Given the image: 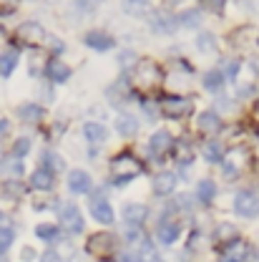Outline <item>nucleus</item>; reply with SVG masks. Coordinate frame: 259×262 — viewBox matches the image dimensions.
Wrapping results in <instances>:
<instances>
[{"label": "nucleus", "instance_id": "nucleus-35", "mask_svg": "<svg viewBox=\"0 0 259 262\" xmlns=\"http://www.w3.org/2000/svg\"><path fill=\"white\" fill-rule=\"evenodd\" d=\"M28 151H31V139H28V136L15 139V144H13V157H15V159H23Z\"/></svg>", "mask_w": 259, "mask_h": 262}, {"label": "nucleus", "instance_id": "nucleus-13", "mask_svg": "<svg viewBox=\"0 0 259 262\" xmlns=\"http://www.w3.org/2000/svg\"><path fill=\"white\" fill-rule=\"evenodd\" d=\"M176 189V174L174 171H159L154 177V194L166 196V194H174Z\"/></svg>", "mask_w": 259, "mask_h": 262}, {"label": "nucleus", "instance_id": "nucleus-22", "mask_svg": "<svg viewBox=\"0 0 259 262\" xmlns=\"http://www.w3.org/2000/svg\"><path fill=\"white\" fill-rule=\"evenodd\" d=\"M116 131L121 136H133L138 131V121L133 119V114H119L116 116Z\"/></svg>", "mask_w": 259, "mask_h": 262}, {"label": "nucleus", "instance_id": "nucleus-16", "mask_svg": "<svg viewBox=\"0 0 259 262\" xmlns=\"http://www.w3.org/2000/svg\"><path fill=\"white\" fill-rule=\"evenodd\" d=\"M222 162H224V174L227 177H237L242 171V164L247 162V151L244 149H234L227 159H222Z\"/></svg>", "mask_w": 259, "mask_h": 262}, {"label": "nucleus", "instance_id": "nucleus-10", "mask_svg": "<svg viewBox=\"0 0 259 262\" xmlns=\"http://www.w3.org/2000/svg\"><path fill=\"white\" fill-rule=\"evenodd\" d=\"M68 189L73 194H88L91 192V177L83 169H73L68 174Z\"/></svg>", "mask_w": 259, "mask_h": 262}, {"label": "nucleus", "instance_id": "nucleus-33", "mask_svg": "<svg viewBox=\"0 0 259 262\" xmlns=\"http://www.w3.org/2000/svg\"><path fill=\"white\" fill-rule=\"evenodd\" d=\"M179 23H181L184 28H196V26L201 23V13H199V10H186V13L179 15Z\"/></svg>", "mask_w": 259, "mask_h": 262}, {"label": "nucleus", "instance_id": "nucleus-9", "mask_svg": "<svg viewBox=\"0 0 259 262\" xmlns=\"http://www.w3.org/2000/svg\"><path fill=\"white\" fill-rule=\"evenodd\" d=\"M88 252H91V255H101V257L111 255V252H113V237H111L108 232L93 234V237L88 239Z\"/></svg>", "mask_w": 259, "mask_h": 262}, {"label": "nucleus", "instance_id": "nucleus-26", "mask_svg": "<svg viewBox=\"0 0 259 262\" xmlns=\"http://www.w3.org/2000/svg\"><path fill=\"white\" fill-rule=\"evenodd\" d=\"M247 252H249V247L242 239H231L227 245V260H231V262H242L247 257Z\"/></svg>", "mask_w": 259, "mask_h": 262}, {"label": "nucleus", "instance_id": "nucleus-14", "mask_svg": "<svg viewBox=\"0 0 259 262\" xmlns=\"http://www.w3.org/2000/svg\"><path fill=\"white\" fill-rule=\"evenodd\" d=\"M151 28L156 33H174L176 18H174L171 13H166V10H156V13L151 15Z\"/></svg>", "mask_w": 259, "mask_h": 262}, {"label": "nucleus", "instance_id": "nucleus-51", "mask_svg": "<svg viewBox=\"0 0 259 262\" xmlns=\"http://www.w3.org/2000/svg\"><path fill=\"white\" fill-rule=\"evenodd\" d=\"M224 262H231V260H224Z\"/></svg>", "mask_w": 259, "mask_h": 262}, {"label": "nucleus", "instance_id": "nucleus-43", "mask_svg": "<svg viewBox=\"0 0 259 262\" xmlns=\"http://www.w3.org/2000/svg\"><path fill=\"white\" fill-rule=\"evenodd\" d=\"M144 111H146L149 116H156V111H159V108H156V103H149V101H144Z\"/></svg>", "mask_w": 259, "mask_h": 262}, {"label": "nucleus", "instance_id": "nucleus-25", "mask_svg": "<svg viewBox=\"0 0 259 262\" xmlns=\"http://www.w3.org/2000/svg\"><path fill=\"white\" fill-rule=\"evenodd\" d=\"M18 116H20L23 121H28V124H35V121L43 119V108H40L38 103H20V106H18Z\"/></svg>", "mask_w": 259, "mask_h": 262}, {"label": "nucleus", "instance_id": "nucleus-37", "mask_svg": "<svg viewBox=\"0 0 259 262\" xmlns=\"http://www.w3.org/2000/svg\"><path fill=\"white\" fill-rule=\"evenodd\" d=\"M3 194L5 196H15V199H18V196L23 194V187H20L18 182H10V179H8V182L3 184Z\"/></svg>", "mask_w": 259, "mask_h": 262}, {"label": "nucleus", "instance_id": "nucleus-24", "mask_svg": "<svg viewBox=\"0 0 259 262\" xmlns=\"http://www.w3.org/2000/svg\"><path fill=\"white\" fill-rule=\"evenodd\" d=\"M83 136L91 141V144H101V141H106L108 139V131L103 124H93V121H88V124H83Z\"/></svg>", "mask_w": 259, "mask_h": 262}, {"label": "nucleus", "instance_id": "nucleus-3", "mask_svg": "<svg viewBox=\"0 0 259 262\" xmlns=\"http://www.w3.org/2000/svg\"><path fill=\"white\" fill-rule=\"evenodd\" d=\"M234 212H237L239 217H247V220L257 217L259 214V196L254 194V192H249V189L239 192V194L234 196Z\"/></svg>", "mask_w": 259, "mask_h": 262}, {"label": "nucleus", "instance_id": "nucleus-11", "mask_svg": "<svg viewBox=\"0 0 259 262\" xmlns=\"http://www.w3.org/2000/svg\"><path fill=\"white\" fill-rule=\"evenodd\" d=\"M146 217H149V209H146L144 204H138V202L124 204V220H126L129 227H141Z\"/></svg>", "mask_w": 259, "mask_h": 262}, {"label": "nucleus", "instance_id": "nucleus-42", "mask_svg": "<svg viewBox=\"0 0 259 262\" xmlns=\"http://www.w3.org/2000/svg\"><path fill=\"white\" fill-rule=\"evenodd\" d=\"M8 171H10L13 177H18V174L23 171V164H20V159H13V162H10V166H8Z\"/></svg>", "mask_w": 259, "mask_h": 262}, {"label": "nucleus", "instance_id": "nucleus-20", "mask_svg": "<svg viewBox=\"0 0 259 262\" xmlns=\"http://www.w3.org/2000/svg\"><path fill=\"white\" fill-rule=\"evenodd\" d=\"M31 187L33 189H38V192H48V189H53V174L48 171V169H35L31 174Z\"/></svg>", "mask_w": 259, "mask_h": 262}, {"label": "nucleus", "instance_id": "nucleus-28", "mask_svg": "<svg viewBox=\"0 0 259 262\" xmlns=\"http://www.w3.org/2000/svg\"><path fill=\"white\" fill-rule=\"evenodd\" d=\"M204 159L206 162H222L224 159V149H222V144L219 141H206L204 144Z\"/></svg>", "mask_w": 259, "mask_h": 262}, {"label": "nucleus", "instance_id": "nucleus-18", "mask_svg": "<svg viewBox=\"0 0 259 262\" xmlns=\"http://www.w3.org/2000/svg\"><path fill=\"white\" fill-rule=\"evenodd\" d=\"M18 61H20V51H18V48H8V51H3V53H0V76L8 78V76L15 71Z\"/></svg>", "mask_w": 259, "mask_h": 262}, {"label": "nucleus", "instance_id": "nucleus-36", "mask_svg": "<svg viewBox=\"0 0 259 262\" xmlns=\"http://www.w3.org/2000/svg\"><path fill=\"white\" fill-rule=\"evenodd\" d=\"M13 239H15V232H13V229L10 227H0V255L13 245Z\"/></svg>", "mask_w": 259, "mask_h": 262}, {"label": "nucleus", "instance_id": "nucleus-39", "mask_svg": "<svg viewBox=\"0 0 259 262\" xmlns=\"http://www.w3.org/2000/svg\"><path fill=\"white\" fill-rule=\"evenodd\" d=\"M126 239H129V242H144L141 227H129V229H126Z\"/></svg>", "mask_w": 259, "mask_h": 262}, {"label": "nucleus", "instance_id": "nucleus-50", "mask_svg": "<svg viewBox=\"0 0 259 262\" xmlns=\"http://www.w3.org/2000/svg\"><path fill=\"white\" fill-rule=\"evenodd\" d=\"M257 43H259V35H257Z\"/></svg>", "mask_w": 259, "mask_h": 262}, {"label": "nucleus", "instance_id": "nucleus-38", "mask_svg": "<svg viewBox=\"0 0 259 262\" xmlns=\"http://www.w3.org/2000/svg\"><path fill=\"white\" fill-rule=\"evenodd\" d=\"M222 73H224V78H231V81H234V78H237V73H239V61H229L227 71H222Z\"/></svg>", "mask_w": 259, "mask_h": 262}, {"label": "nucleus", "instance_id": "nucleus-48", "mask_svg": "<svg viewBox=\"0 0 259 262\" xmlns=\"http://www.w3.org/2000/svg\"><path fill=\"white\" fill-rule=\"evenodd\" d=\"M131 3H133V5H144L146 0H126V5H131Z\"/></svg>", "mask_w": 259, "mask_h": 262}, {"label": "nucleus", "instance_id": "nucleus-19", "mask_svg": "<svg viewBox=\"0 0 259 262\" xmlns=\"http://www.w3.org/2000/svg\"><path fill=\"white\" fill-rule=\"evenodd\" d=\"M45 76H48L53 83H63V81L70 78V68L53 58V61H48V63H45Z\"/></svg>", "mask_w": 259, "mask_h": 262}, {"label": "nucleus", "instance_id": "nucleus-46", "mask_svg": "<svg viewBox=\"0 0 259 262\" xmlns=\"http://www.w3.org/2000/svg\"><path fill=\"white\" fill-rule=\"evenodd\" d=\"M249 94H252V86H249V83L239 89V96H249Z\"/></svg>", "mask_w": 259, "mask_h": 262}, {"label": "nucleus", "instance_id": "nucleus-5", "mask_svg": "<svg viewBox=\"0 0 259 262\" xmlns=\"http://www.w3.org/2000/svg\"><path fill=\"white\" fill-rule=\"evenodd\" d=\"M61 227L65 232H70V234H78V232H83V214H81V209L76 207V204H65L61 207Z\"/></svg>", "mask_w": 259, "mask_h": 262}, {"label": "nucleus", "instance_id": "nucleus-34", "mask_svg": "<svg viewBox=\"0 0 259 262\" xmlns=\"http://www.w3.org/2000/svg\"><path fill=\"white\" fill-rule=\"evenodd\" d=\"M234 237H237V229L231 227V225H219L217 232H214V239H217V242H227L229 245Z\"/></svg>", "mask_w": 259, "mask_h": 262}, {"label": "nucleus", "instance_id": "nucleus-27", "mask_svg": "<svg viewBox=\"0 0 259 262\" xmlns=\"http://www.w3.org/2000/svg\"><path fill=\"white\" fill-rule=\"evenodd\" d=\"M217 194V184L211 182V179H201L199 184H196V199L199 202H204V204H209L211 199Z\"/></svg>", "mask_w": 259, "mask_h": 262}, {"label": "nucleus", "instance_id": "nucleus-8", "mask_svg": "<svg viewBox=\"0 0 259 262\" xmlns=\"http://www.w3.org/2000/svg\"><path fill=\"white\" fill-rule=\"evenodd\" d=\"M83 40H86V46H88V48H93L96 53H106V51H111V48L116 46L113 35H108L106 31H88Z\"/></svg>", "mask_w": 259, "mask_h": 262}, {"label": "nucleus", "instance_id": "nucleus-47", "mask_svg": "<svg viewBox=\"0 0 259 262\" xmlns=\"http://www.w3.org/2000/svg\"><path fill=\"white\" fill-rule=\"evenodd\" d=\"M20 257H23V260H31V257H33V250H31V247H26V250H23V255H20Z\"/></svg>", "mask_w": 259, "mask_h": 262}, {"label": "nucleus", "instance_id": "nucleus-49", "mask_svg": "<svg viewBox=\"0 0 259 262\" xmlns=\"http://www.w3.org/2000/svg\"><path fill=\"white\" fill-rule=\"evenodd\" d=\"M0 162H3V149H0Z\"/></svg>", "mask_w": 259, "mask_h": 262}, {"label": "nucleus", "instance_id": "nucleus-23", "mask_svg": "<svg viewBox=\"0 0 259 262\" xmlns=\"http://www.w3.org/2000/svg\"><path fill=\"white\" fill-rule=\"evenodd\" d=\"M222 86H224V73H222V68H214V71H206V73H204V89H206V91L219 94Z\"/></svg>", "mask_w": 259, "mask_h": 262}, {"label": "nucleus", "instance_id": "nucleus-45", "mask_svg": "<svg viewBox=\"0 0 259 262\" xmlns=\"http://www.w3.org/2000/svg\"><path fill=\"white\" fill-rule=\"evenodd\" d=\"M10 129V124H8V119H0V136H5Z\"/></svg>", "mask_w": 259, "mask_h": 262}, {"label": "nucleus", "instance_id": "nucleus-21", "mask_svg": "<svg viewBox=\"0 0 259 262\" xmlns=\"http://www.w3.org/2000/svg\"><path fill=\"white\" fill-rule=\"evenodd\" d=\"M179 234H181V227L176 222H161L159 229H156V237H159V242H163V245H174L179 239Z\"/></svg>", "mask_w": 259, "mask_h": 262}, {"label": "nucleus", "instance_id": "nucleus-31", "mask_svg": "<svg viewBox=\"0 0 259 262\" xmlns=\"http://www.w3.org/2000/svg\"><path fill=\"white\" fill-rule=\"evenodd\" d=\"M196 46H199V51L201 53H211V51H217V38L211 35V33H199L196 35Z\"/></svg>", "mask_w": 259, "mask_h": 262}, {"label": "nucleus", "instance_id": "nucleus-29", "mask_svg": "<svg viewBox=\"0 0 259 262\" xmlns=\"http://www.w3.org/2000/svg\"><path fill=\"white\" fill-rule=\"evenodd\" d=\"M129 81H126V76H121L119 78V83H113V86H108V98L111 101H121V98H129Z\"/></svg>", "mask_w": 259, "mask_h": 262}, {"label": "nucleus", "instance_id": "nucleus-2", "mask_svg": "<svg viewBox=\"0 0 259 262\" xmlns=\"http://www.w3.org/2000/svg\"><path fill=\"white\" fill-rule=\"evenodd\" d=\"M111 171H113V182L116 184H126V182H131L133 177H138L144 171V166L131 151H121L119 157H113Z\"/></svg>", "mask_w": 259, "mask_h": 262}, {"label": "nucleus", "instance_id": "nucleus-7", "mask_svg": "<svg viewBox=\"0 0 259 262\" xmlns=\"http://www.w3.org/2000/svg\"><path fill=\"white\" fill-rule=\"evenodd\" d=\"M18 38H20L23 43H28V46H40V43L48 38V33L43 31L40 23L26 20V23H20V28H18Z\"/></svg>", "mask_w": 259, "mask_h": 262}, {"label": "nucleus", "instance_id": "nucleus-40", "mask_svg": "<svg viewBox=\"0 0 259 262\" xmlns=\"http://www.w3.org/2000/svg\"><path fill=\"white\" fill-rule=\"evenodd\" d=\"M204 5H206V8H211L214 13H224V5H227V0H204Z\"/></svg>", "mask_w": 259, "mask_h": 262}, {"label": "nucleus", "instance_id": "nucleus-17", "mask_svg": "<svg viewBox=\"0 0 259 262\" xmlns=\"http://www.w3.org/2000/svg\"><path fill=\"white\" fill-rule=\"evenodd\" d=\"M171 149H174V159H176V164L189 166V164L194 162V149H192V144H189L186 139L174 141V144H171Z\"/></svg>", "mask_w": 259, "mask_h": 262}, {"label": "nucleus", "instance_id": "nucleus-15", "mask_svg": "<svg viewBox=\"0 0 259 262\" xmlns=\"http://www.w3.org/2000/svg\"><path fill=\"white\" fill-rule=\"evenodd\" d=\"M196 124H199V131H204V134H217L222 129V119L217 111H201Z\"/></svg>", "mask_w": 259, "mask_h": 262}, {"label": "nucleus", "instance_id": "nucleus-1", "mask_svg": "<svg viewBox=\"0 0 259 262\" xmlns=\"http://www.w3.org/2000/svg\"><path fill=\"white\" fill-rule=\"evenodd\" d=\"M161 81V71L151 58H138L131 68V89L136 86L138 91H154V86Z\"/></svg>", "mask_w": 259, "mask_h": 262}, {"label": "nucleus", "instance_id": "nucleus-41", "mask_svg": "<svg viewBox=\"0 0 259 262\" xmlns=\"http://www.w3.org/2000/svg\"><path fill=\"white\" fill-rule=\"evenodd\" d=\"M40 262H61V255H58L56 250H48V252H43Z\"/></svg>", "mask_w": 259, "mask_h": 262}, {"label": "nucleus", "instance_id": "nucleus-4", "mask_svg": "<svg viewBox=\"0 0 259 262\" xmlns=\"http://www.w3.org/2000/svg\"><path fill=\"white\" fill-rule=\"evenodd\" d=\"M194 111V98L189 96H166L163 98V114L166 116H174V119H181L186 114Z\"/></svg>", "mask_w": 259, "mask_h": 262}, {"label": "nucleus", "instance_id": "nucleus-44", "mask_svg": "<svg viewBox=\"0 0 259 262\" xmlns=\"http://www.w3.org/2000/svg\"><path fill=\"white\" fill-rule=\"evenodd\" d=\"M121 262H138V252H124Z\"/></svg>", "mask_w": 259, "mask_h": 262}, {"label": "nucleus", "instance_id": "nucleus-32", "mask_svg": "<svg viewBox=\"0 0 259 262\" xmlns=\"http://www.w3.org/2000/svg\"><path fill=\"white\" fill-rule=\"evenodd\" d=\"M58 227L56 225H38L35 227V237L38 239H45V242H53V239H58Z\"/></svg>", "mask_w": 259, "mask_h": 262}, {"label": "nucleus", "instance_id": "nucleus-12", "mask_svg": "<svg viewBox=\"0 0 259 262\" xmlns=\"http://www.w3.org/2000/svg\"><path fill=\"white\" fill-rule=\"evenodd\" d=\"M171 144H174V139L169 131H154L149 139V151H151V157H161L163 151H171Z\"/></svg>", "mask_w": 259, "mask_h": 262}, {"label": "nucleus", "instance_id": "nucleus-6", "mask_svg": "<svg viewBox=\"0 0 259 262\" xmlns=\"http://www.w3.org/2000/svg\"><path fill=\"white\" fill-rule=\"evenodd\" d=\"M88 209H91L93 220H96V222H101V225H111V222H113V207L106 202V196L101 194V192H98L96 196H91Z\"/></svg>", "mask_w": 259, "mask_h": 262}, {"label": "nucleus", "instance_id": "nucleus-30", "mask_svg": "<svg viewBox=\"0 0 259 262\" xmlns=\"http://www.w3.org/2000/svg\"><path fill=\"white\" fill-rule=\"evenodd\" d=\"M43 162L48 164V166H43V169H48L53 177H56V171H63L65 169V162L56 154V151H45V154H43Z\"/></svg>", "mask_w": 259, "mask_h": 262}]
</instances>
